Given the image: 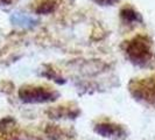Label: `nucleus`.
Instances as JSON below:
<instances>
[{
  "instance_id": "f257e3e1",
  "label": "nucleus",
  "mask_w": 155,
  "mask_h": 140,
  "mask_svg": "<svg viewBox=\"0 0 155 140\" xmlns=\"http://www.w3.org/2000/svg\"><path fill=\"white\" fill-rule=\"evenodd\" d=\"M20 97L26 102H40L48 99L49 95L40 90V88H35V89H25L23 88L22 90H20Z\"/></svg>"
}]
</instances>
